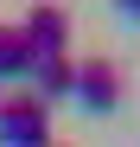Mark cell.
<instances>
[{"mask_svg":"<svg viewBox=\"0 0 140 147\" xmlns=\"http://www.w3.org/2000/svg\"><path fill=\"white\" fill-rule=\"evenodd\" d=\"M115 7H121V13L134 19V26H140V0H115Z\"/></svg>","mask_w":140,"mask_h":147,"instance_id":"6","label":"cell"},{"mask_svg":"<svg viewBox=\"0 0 140 147\" xmlns=\"http://www.w3.org/2000/svg\"><path fill=\"white\" fill-rule=\"evenodd\" d=\"M26 83H32V96L38 102H64L70 90H77V58H32V70H26Z\"/></svg>","mask_w":140,"mask_h":147,"instance_id":"4","label":"cell"},{"mask_svg":"<svg viewBox=\"0 0 140 147\" xmlns=\"http://www.w3.org/2000/svg\"><path fill=\"white\" fill-rule=\"evenodd\" d=\"M32 70V45H26V32L19 26H0V83H19Z\"/></svg>","mask_w":140,"mask_h":147,"instance_id":"5","label":"cell"},{"mask_svg":"<svg viewBox=\"0 0 140 147\" xmlns=\"http://www.w3.org/2000/svg\"><path fill=\"white\" fill-rule=\"evenodd\" d=\"M19 32H26L32 58H64L70 51V13L57 7V0H38V7L19 19Z\"/></svg>","mask_w":140,"mask_h":147,"instance_id":"3","label":"cell"},{"mask_svg":"<svg viewBox=\"0 0 140 147\" xmlns=\"http://www.w3.org/2000/svg\"><path fill=\"white\" fill-rule=\"evenodd\" d=\"M51 102H38L32 90L0 96V147H51Z\"/></svg>","mask_w":140,"mask_h":147,"instance_id":"1","label":"cell"},{"mask_svg":"<svg viewBox=\"0 0 140 147\" xmlns=\"http://www.w3.org/2000/svg\"><path fill=\"white\" fill-rule=\"evenodd\" d=\"M51 147H64V141H51Z\"/></svg>","mask_w":140,"mask_h":147,"instance_id":"7","label":"cell"},{"mask_svg":"<svg viewBox=\"0 0 140 147\" xmlns=\"http://www.w3.org/2000/svg\"><path fill=\"white\" fill-rule=\"evenodd\" d=\"M70 102L89 109V115L121 109V64H115V58H83V64H77V90H70Z\"/></svg>","mask_w":140,"mask_h":147,"instance_id":"2","label":"cell"}]
</instances>
